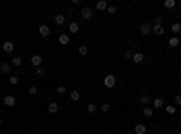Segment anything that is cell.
<instances>
[{
    "instance_id": "cell-6",
    "label": "cell",
    "mask_w": 181,
    "mask_h": 134,
    "mask_svg": "<svg viewBox=\"0 0 181 134\" xmlns=\"http://www.w3.org/2000/svg\"><path fill=\"white\" fill-rule=\"evenodd\" d=\"M16 104V100H15V96H11V94H7L6 98H4V105L6 107H13Z\"/></svg>"
},
{
    "instance_id": "cell-35",
    "label": "cell",
    "mask_w": 181,
    "mask_h": 134,
    "mask_svg": "<svg viewBox=\"0 0 181 134\" xmlns=\"http://www.w3.org/2000/svg\"><path fill=\"white\" fill-rule=\"evenodd\" d=\"M27 92H29V94H31V96H35V94H36V92H38V89H36V87H29V91H27Z\"/></svg>"
},
{
    "instance_id": "cell-2",
    "label": "cell",
    "mask_w": 181,
    "mask_h": 134,
    "mask_svg": "<svg viewBox=\"0 0 181 134\" xmlns=\"http://www.w3.org/2000/svg\"><path fill=\"white\" fill-rule=\"evenodd\" d=\"M80 15H82L83 20H91L94 13H92V9H91L89 6H85V7H82V13H80Z\"/></svg>"
},
{
    "instance_id": "cell-39",
    "label": "cell",
    "mask_w": 181,
    "mask_h": 134,
    "mask_svg": "<svg viewBox=\"0 0 181 134\" xmlns=\"http://www.w3.org/2000/svg\"><path fill=\"white\" fill-rule=\"evenodd\" d=\"M127 134H134V132H127Z\"/></svg>"
},
{
    "instance_id": "cell-19",
    "label": "cell",
    "mask_w": 181,
    "mask_h": 134,
    "mask_svg": "<svg viewBox=\"0 0 181 134\" xmlns=\"http://www.w3.org/2000/svg\"><path fill=\"white\" fill-rule=\"evenodd\" d=\"M96 111H98V105L94 104V101H91V104L87 105V112H89V114H94Z\"/></svg>"
},
{
    "instance_id": "cell-16",
    "label": "cell",
    "mask_w": 181,
    "mask_h": 134,
    "mask_svg": "<svg viewBox=\"0 0 181 134\" xmlns=\"http://www.w3.org/2000/svg\"><path fill=\"white\" fill-rule=\"evenodd\" d=\"M170 31H172L174 35H179V33H181V24H179V22H174L172 26H170Z\"/></svg>"
},
{
    "instance_id": "cell-8",
    "label": "cell",
    "mask_w": 181,
    "mask_h": 134,
    "mask_svg": "<svg viewBox=\"0 0 181 134\" xmlns=\"http://www.w3.org/2000/svg\"><path fill=\"white\" fill-rule=\"evenodd\" d=\"M13 51H15V44H13V42H9V40H7V42H4V53L11 55Z\"/></svg>"
},
{
    "instance_id": "cell-9",
    "label": "cell",
    "mask_w": 181,
    "mask_h": 134,
    "mask_svg": "<svg viewBox=\"0 0 181 134\" xmlns=\"http://www.w3.org/2000/svg\"><path fill=\"white\" fill-rule=\"evenodd\" d=\"M143 60H145L143 53H134L132 55V62H134V64H143Z\"/></svg>"
},
{
    "instance_id": "cell-10",
    "label": "cell",
    "mask_w": 181,
    "mask_h": 134,
    "mask_svg": "<svg viewBox=\"0 0 181 134\" xmlns=\"http://www.w3.org/2000/svg\"><path fill=\"white\" fill-rule=\"evenodd\" d=\"M147 132V127L143 125V123H138V125H134V134H145Z\"/></svg>"
},
{
    "instance_id": "cell-1",
    "label": "cell",
    "mask_w": 181,
    "mask_h": 134,
    "mask_svg": "<svg viewBox=\"0 0 181 134\" xmlns=\"http://www.w3.org/2000/svg\"><path fill=\"white\" fill-rule=\"evenodd\" d=\"M116 82H118V78H116L114 74H105V78H103V85L107 87V89H112V87L116 85Z\"/></svg>"
},
{
    "instance_id": "cell-7",
    "label": "cell",
    "mask_w": 181,
    "mask_h": 134,
    "mask_svg": "<svg viewBox=\"0 0 181 134\" xmlns=\"http://www.w3.org/2000/svg\"><path fill=\"white\" fill-rule=\"evenodd\" d=\"M47 111L51 112V114H56V112L60 111V105L56 104V101H51V104L47 105Z\"/></svg>"
},
{
    "instance_id": "cell-30",
    "label": "cell",
    "mask_w": 181,
    "mask_h": 134,
    "mask_svg": "<svg viewBox=\"0 0 181 134\" xmlns=\"http://www.w3.org/2000/svg\"><path fill=\"white\" fill-rule=\"evenodd\" d=\"M165 111H167V114H174V112H176V107H174V105H167Z\"/></svg>"
},
{
    "instance_id": "cell-36",
    "label": "cell",
    "mask_w": 181,
    "mask_h": 134,
    "mask_svg": "<svg viewBox=\"0 0 181 134\" xmlns=\"http://www.w3.org/2000/svg\"><path fill=\"white\" fill-rule=\"evenodd\" d=\"M107 11H109L111 15H112V13H116V6H109V7H107Z\"/></svg>"
},
{
    "instance_id": "cell-28",
    "label": "cell",
    "mask_w": 181,
    "mask_h": 134,
    "mask_svg": "<svg viewBox=\"0 0 181 134\" xmlns=\"http://www.w3.org/2000/svg\"><path fill=\"white\" fill-rule=\"evenodd\" d=\"M11 64H13V65H16V67H20V65H22V58H20V56L13 58V60H11Z\"/></svg>"
},
{
    "instance_id": "cell-26",
    "label": "cell",
    "mask_w": 181,
    "mask_h": 134,
    "mask_svg": "<svg viewBox=\"0 0 181 134\" xmlns=\"http://www.w3.org/2000/svg\"><path fill=\"white\" fill-rule=\"evenodd\" d=\"M143 114L145 116H154V109L152 107H143Z\"/></svg>"
},
{
    "instance_id": "cell-11",
    "label": "cell",
    "mask_w": 181,
    "mask_h": 134,
    "mask_svg": "<svg viewBox=\"0 0 181 134\" xmlns=\"http://www.w3.org/2000/svg\"><path fill=\"white\" fill-rule=\"evenodd\" d=\"M150 101H152V100L148 98L147 94H141V96H140V105H143V107H148V104H150Z\"/></svg>"
},
{
    "instance_id": "cell-24",
    "label": "cell",
    "mask_w": 181,
    "mask_h": 134,
    "mask_svg": "<svg viewBox=\"0 0 181 134\" xmlns=\"http://www.w3.org/2000/svg\"><path fill=\"white\" fill-rule=\"evenodd\" d=\"M154 26H163V16L161 15H156L154 16Z\"/></svg>"
},
{
    "instance_id": "cell-18",
    "label": "cell",
    "mask_w": 181,
    "mask_h": 134,
    "mask_svg": "<svg viewBox=\"0 0 181 134\" xmlns=\"http://www.w3.org/2000/svg\"><path fill=\"white\" fill-rule=\"evenodd\" d=\"M152 33H156V35L161 36V35L165 33V29H163V26H154V24H152Z\"/></svg>"
},
{
    "instance_id": "cell-21",
    "label": "cell",
    "mask_w": 181,
    "mask_h": 134,
    "mask_svg": "<svg viewBox=\"0 0 181 134\" xmlns=\"http://www.w3.org/2000/svg\"><path fill=\"white\" fill-rule=\"evenodd\" d=\"M69 96H71V100H72V101H78V100H80V92L74 89V91H71V92H69Z\"/></svg>"
},
{
    "instance_id": "cell-31",
    "label": "cell",
    "mask_w": 181,
    "mask_h": 134,
    "mask_svg": "<svg viewBox=\"0 0 181 134\" xmlns=\"http://www.w3.org/2000/svg\"><path fill=\"white\" fill-rule=\"evenodd\" d=\"M174 107H181V94H177L174 98Z\"/></svg>"
},
{
    "instance_id": "cell-12",
    "label": "cell",
    "mask_w": 181,
    "mask_h": 134,
    "mask_svg": "<svg viewBox=\"0 0 181 134\" xmlns=\"http://www.w3.org/2000/svg\"><path fill=\"white\" fill-rule=\"evenodd\" d=\"M107 7H109L107 0H100V2H96V9H98V11H105Z\"/></svg>"
},
{
    "instance_id": "cell-29",
    "label": "cell",
    "mask_w": 181,
    "mask_h": 134,
    "mask_svg": "<svg viewBox=\"0 0 181 134\" xmlns=\"http://www.w3.org/2000/svg\"><path fill=\"white\" fill-rule=\"evenodd\" d=\"M36 76L44 78V76H45V69H44V67H38V69H36Z\"/></svg>"
},
{
    "instance_id": "cell-17",
    "label": "cell",
    "mask_w": 181,
    "mask_h": 134,
    "mask_svg": "<svg viewBox=\"0 0 181 134\" xmlns=\"http://www.w3.org/2000/svg\"><path fill=\"white\" fill-rule=\"evenodd\" d=\"M163 104H165L163 98H156V100H152V107H154V109H161Z\"/></svg>"
},
{
    "instance_id": "cell-34",
    "label": "cell",
    "mask_w": 181,
    "mask_h": 134,
    "mask_svg": "<svg viewBox=\"0 0 181 134\" xmlns=\"http://www.w3.org/2000/svg\"><path fill=\"white\" fill-rule=\"evenodd\" d=\"M9 84H11V85H16V84H18V76H11V78H9Z\"/></svg>"
},
{
    "instance_id": "cell-40",
    "label": "cell",
    "mask_w": 181,
    "mask_h": 134,
    "mask_svg": "<svg viewBox=\"0 0 181 134\" xmlns=\"http://www.w3.org/2000/svg\"><path fill=\"white\" fill-rule=\"evenodd\" d=\"M33 134H38V132H33Z\"/></svg>"
},
{
    "instance_id": "cell-14",
    "label": "cell",
    "mask_w": 181,
    "mask_h": 134,
    "mask_svg": "<svg viewBox=\"0 0 181 134\" xmlns=\"http://www.w3.org/2000/svg\"><path fill=\"white\" fill-rule=\"evenodd\" d=\"M78 31H80V26H78V22H71V24H69V33L76 35Z\"/></svg>"
},
{
    "instance_id": "cell-5",
    "label": "cell",
    "mask_w": 181,
    "mask_h": 134,
    "mask_svg": "<svg viewBox=\"0 0 181 134\" xmlns=\"http://www.w3.org/2000/svg\"><path fill=\"white\" fill-rule=\"evenodd\" d=\"M38 33H40V36H49V35H51V29H49V26L42 24V26L38 27Z\"/></svg>"
},
{
    "instance_id": "cell-3",
    "label": "cell",
    "mask_w": 181,
    "mask_h": 134,
    "mask_svg": "<svg viewBox=\"0 0 181 134\" xmlns=\"http://www.w3.org/2000/svg\"><path fill=\"white\" fill-rule=\"evenodd\" d=\"M42 62H44V58H42L40 55H33V56H31V65H33V67H42Z\"/></svg>"
},
{
    "instance_id": "cell-25",
    "label": "cell",
    "mask_w": 181,
    "mask_h": 134,
    "mask_svg": "<svg viewBox=\"0 0 181 134\" xmlns=\"http://www.w3.org/2000/svg\"><path fill=\"white\" fill-rule=\"evenodd\" d=\"M78 53H80L82 56H85V55L89 53V47H87V45H80V47H78Z\"/></svg>"
},
{
    "instance_id": "cell-27",
    "label": "cell",
    "mask_w": 181,
    "mask_h": 134,
    "mask_svg": "<svg viewBox=\"0 0 181 134\" xmlns=\"http://www.w3.org/2000/svg\"><path fill=\"white\" fill-rule=\"evenodd\" d=\"M132 55H134L132 51H131V49H127L125 53H123V58H125V60H132Z\"/></svg>"
},
{
    "instance_id": "cell-23",
    "label": "cell",
    "mask_w": 181,
    "mask_h": 134,
    "mask_svg": "<svg viewBox=\"0 0 181 134\" xmlns=\"http://www.w3.org/2000/svg\"><path fill=\"white\" fill-rule=\"evenodd\" d=\"M163 6H165L167 9H172V7H176V0H165Z\"/></svg>"
},
{
    "instance_id": "cell-22",
    "label": "cell",
    "mask_w": 181,
    "mask_h": 134,
    "mask_svg": "<svg viewBox=\"0 0 181 134\" xmlns=\"http://www.w3.org/2000/svg\"><path fill=\"white\" fill-rule=\"evenodd\" d=\"M168 45H170V47H177V45H179V38H177V36H172V38L168 40Z\"/></svg>"
},
{
    "instance_id": "cell-38",
    "label": "cell",
    "mask_w": 181,
    "mask_h": 134,
    "mask_svg": "<svg viewBox=\"0 0 181 134\" xmlns=\"http://www.w3.org/2000/svg\"><path fill=\"white\" fill-rule=\"evenodd\" d=\"M0 125H2V118H0Z\"/></svg>"
},
{
    "instance_id": "cell-37",
    "label": "cell",
    "mask_w": 181,
    "mask_h": 134,
    "mask_svg": "<svg viewBox=\"0 0 181 134\" xmlns=\"http://www.w3.org/2000/svg\"><path fill=\"white\" fill-rule=\"evenodd\" d=\"M177 114H179V116H181V107H179V111H177Z\"/></svg>"
},
{
    "instance_id": "cell-20",
    "label": "cell",
    "mask_w": 181,
    "mask_h": 134,
    "mask_svg": "<svg viewBox=\"0 0 181 134\" xmlns=\"http://www.w3.org/2000/svg\"><path fill=\"white\" fill-rule=\"evenodd\" d=\"M55 22H56V26H63V24H65V16H63V15H56Z\"/></svg>"
},
{
    "instance_id": "cell-15",
    "label": "cell",
    "mask_w": 181,
    "mask_h": 134,
    "mask_svg": "<svg viewBox=\"0 0 181 134\" xmlns=\"http://www.w3.org/2000/svg\"><path fill=\"white\" fill-rule=\"evenodd\" d=\"M0 73H2V74H9V73H11V65L4 62V64L0 65Z\"/></svg>"
},
{
    "instance_id": "cell-4",
    "label": "cell",
    "mask_w": 181,
    "mask_h": 134,
    "mask_svg": "<svg viewBox=\"0 0 181 134\" xmlns=\"http://www.w3.org/2000/svg\"><path fill=\"white\" fill-rule=\"evenodd\" d=\"M150 31H152V24H141L140 26V35H143V36H147Z\"/></svg>"
},
{
    "instance_id": "cell-13",
    "label": "cell",
    "mask_w": 181,
    "mask_h": 134,
    "mask_svg": "<svg viewBox=\"0 0 181 134\" xmlns=\"http://www.w3.org/2000/svg\"><path fill=\"white\" fill-rule=\"evenodd\" d=\"M58 42H60L62 45H67V44H69V35H67V33H62V35L58 36Z\"/></svg>"
},
{
    "instance_id": "cell-32",
    "label": "cell",
    "mask_w": 181,
    "mask_h": 134,
    "mask_svg": "<svg viewBox=\"0 0 181 134\" xmlns=\"http://www.w3.org/2000/svg\"><path fill=\"white\" fill-rule=\"evenodd\" d=\"M56 92H58V94H63V92H67V87L58 85V87H56Z\"/></svg>"
},
{
    "instance_id": "cell-33",
    "label": "cell",
    "mask_w": 181,
    "mask_h": 134,
    "mask_svg": "<svg viewBox=\"0 0 181 134\" xmlns=\"http://www.w3.org/2000/svg\"><path fill=\"white\" fill-rule=\"evenodd\" d=\"M102 111H103V112H109V111H111V104H107V101H105V104L102 105Z\"/></svg>"
}]
</instances>
